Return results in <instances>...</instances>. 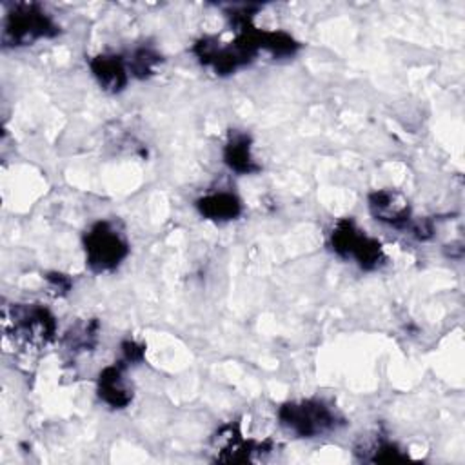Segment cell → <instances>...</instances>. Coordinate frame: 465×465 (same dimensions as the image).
I'll return each mask as SVG.
<instances>
[{
    "label": "cell",
    "mask_w": 465,
    "mask_h": 465,
    "mask_svg": "<svg viewBox=\"0 0 465 465\" xmlns=\"http://www.w3.org/2000/svg\"><path fill=\"white\" fill-rule=\"evenodd\" d=\"M271 450L269 441H252L245 440L236 423L223 425L214 436V452L218 461L229 463H247L263 456Z\"/></svg>",
    "instance_id": "cell-6"
},
{
    "label": "cell",
    "mask_w": 465,
    "mask_h": 465,
    "mask_svg": "<svg viewBox=\"0 0 465 465\" xmlns=\"http://www.w3.org/2000/svg\"><path fill=\"white\" fill-rule=\"evenodd\" d=\"M142 358H143V345H140L133 340H127L122 343V361L125 365L142 361Z\"/></svg>",
    "instance_id": "cell-15"
},
{
    "label": "cell",
    "mask_w": 465,
    "mask_h": 465,
    "mask_svg": "<svg viewBox=\"0 0 465 465\" xmlns=\"http://www.w3.org/2000/svg\"><path fill=\"white\" fill-rule=\"evenodd\" d=\"M49 285L53 289H58V292H67L71 289V280L65 276V274H60V272H51L45 276Z\"/></svg>",
    "instance_id": "cell-16"
},
{
    "label": "cell",
    "mask_w": 465,
    "mask_h": 465,
    "mask_svg": "<svg viewBox=\"0 0 465 465\" xmlns=\"http://www.w3.org/2000/svg\"><path fill=\"white\" fill-rule=\"evenodd\" d=\"M125 62H127V69L133 76L147 78L154 73L156 65L162 62V56L156 51L149 49V47H140Z\"/></svg>",
    "instance_id": "cell-13"
},
{
    "label": "cell",
    "mask_w": 465,
    "mask_h": 465,
    "mask_svg": "<svg viewBox=\"0 0 465 465\" xmlns=\"http://www.w3.org/2000/svg\"><path fill=\"white\" fill-rule=\"evenodd\" d=\"M369 211L371 214L394 229L409 231L412 223V214L409 202L396 191L378 189L369 194Z\"/></svg>",
    "instance_id": "cell-7"
},
{
    "label": "cell",
    "mask_w": 465,
    "mask_h": 465,
    "mask_svg": "<svg viewBox=\"0 0 465 465\" xmlns=\"http://www.w3.org/2000/svg\"><path fill=\"white\" fill-rule=\"evenodd\" d=\"M96 338H98V322L96 320H91L87 323H82V325L71 329L65 336L67 347L73 352L93 349L96 345Z\"/></svg>",
    "instance_id": "cell-14"
},
{
    "label": "cell",
    "mask_w": 465,
    "mask_h": 465,
    "mask_svg": "<svg viewBox=\"0 0 465 465\" xmlns=\"http://www.w3.org/2000/svg\"><path fill=\"white\" fill-rule=\"evenodd\" d=\"M89 67L104 91L118 93L127 85V62L120 54H98L89 62Z\"/></svg>",
    "instance_id": "cell-9"
},
{
    "label": "cell",
    "mask_w": 465,
    "mask_h": 465,
    "mask_svg": "<svg viewBox=\"0 0 465 465\" xmlns=\"http://www.w3.org/2000/svg\"><path fill=\"white\" fill-rule=\"evenodd\" d=\"M125 367L127 365L124 361H118L114 365L105 367L98 374V383H96L98 396L102 401H105L113 409H124L133 400V392L124 376Z\"/></svg>",
    "instance_id": "cell-8"
},
{
    "label": "cell",
    "mask_w": 465,
    "mask_h": 465,
    "mask_svg": "<svg viewBox=\"0 0 465 465\" xmlns=\"http://www.w3.org/2000/svg\"><path fill=\"white\" fill-rule=\"evenodd\" d=\"M11 327L15 338L33 347L47 345L56 332L54 316L44 305L35 303H16L11 309Z\"/></svg>",
    "instance_id": "cell-5"
},
{
    "label": "cell",
    "mask_w": 465,
    "mask_h": 465,
    "mask_svg": "<svg viewBox=\"0 0 465 465\" xmlns=\"http://www.w3.org/2000/svg\"><path fill=\"white\" fill-rule=\"evenodd\" d=\"M363 461H401L407 460V454H403L392 441L389 440H374L371 443H365L361 449L356 450Z\"/></svg>",
    "instance_id": "cell-12"
},
{
    "label": "cell",
    "mask_w": 465,
    "mask_h": 465,
    "mask_svg": "<svg viewBox=\"0 0 465 465\" xmlns=\"http://www.w3.org/2000/svg\"><path fill=\"white\" fill-rule=\"evenodd\" d=\"M329 245L340 258L354 260L365 271H374L385 262L381 243L365 234L351 218L336 222L329 236Z\"/></svg>",
    "instance_id": "cell-2"
},
{
    "label": "cell",
    "mask_w": 465,
    "mask_h": 465,
    "mask_svg": "<svg viewBox=\"0 0 465 465\" xmlns=\"http://www.w3.org/2000/svg\"><path fill=\"white\" fill-rule=\"evenodd\" d=\"M196 209L207 220L231 222L242 214V202L236 194L220 191V193H211V194L198 198Z\"/></svg>",
    "instance_id": "cell-11"
},
{
    "label": "cell",
    "mask_w": 465,
    "mask_h": 465,
    "mask_svg": "<svg viewBox=\"0 0 465 465\" xmlns=\"http://www.w3.org/2000/svg\"><path fill=\"white\" fill-rule=\"evenodd\" d=\"M223 162L238 174H252L260 171V165L252 156L251 138L242 131H232L229 134V140L223 147Z\"/></svg>",
    "instance_id": "cell-10"
},
{
    "label": "cell",
    "mask_w": 465,
    "mask_h": 465,
    "mask_svg": "<svg viewBox=\"0 0 465 465\" xmlns=\"http://www.w3.org/2000/svg\"><path fill=\"white\" fill-rule=\"evenodd\" d=\"M85 263L93 272H107L116 269L129 254L125 236L113 222L100 220L84 236Z\"/></svg>",
    "instance_id": "cell-3"
},
{
    "label": "cell",
    "mask_w": 465,
    "mask_h": 465,
    "mask_svg": "<svg viewBox=\"0 0 465 465\" xmlns=\"http://www.w3.org/2000/svg\"><path fill=\"white\" fill-rule=\"evenodd\" d=\"M282 427L298 438H316L336 430L343 418L329 403L318 398L287 401L278 409Z\"/></svg>",
    "instance_id": "cell-1"
},
{
    "label": "cell",
    "mask_w": 465,
    "mask_h": 465,
    "mask_svg": "<svg viewBox=\"0 0 465 465\" xmlns=\"http://www.w3.org/2000/svg\"><path fill=\"white\" fill-rule=\"evenodd\" d=\"M58 35L54 20L36 4H15L4 22V45H27Z\"/></svg>",
    "instance_id": "cell-4"
}]
</instances>
